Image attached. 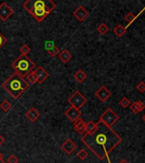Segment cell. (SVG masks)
I'll return each mask as SVG.
<instances>
[{"mask_svg": "<svg viewBox=\"0 0 145 163\" xmlns=\"http://www.w3.org/2000/svg\"><path fill=\"white\" fill-rule=\"evenodd\" d=\"M97 128L92 134H87L80 139V141L88 147L91 152L101 161L107 158L108 163V155L122 141L121 137L110 127L102 121L97 123Z\"/></svg>", "mask_w": 145, "mask_h": 163, "instance_id": "6da1fadb", "label": "cell"}, {"mask_svg": "<svg viewBox=\"0 0 145 163\" xmlns=\"http://www.w3.org/2000/svg\"><path fill=\"white\" fill-rule=\"evenodd\" d=\"M56 7L53 0H27L23 8L38 22H41Z\"/></svg>", "mask_w": 145, "mask_h": 163, "instance_id": "7a4b0ae2", "label": "cell"}, {"mask_svg": "<svg viewBox=\"0 0 145 163\" xmlns=\"http://www.w3.org/2000/svg\"><path fill=\"white\" fill-rule=\"evenodd\" d=\"M2 86L4 90L11 94L13 98L17 99L21 94L28 90L29 84L24 80L23 77L15 72L2 84Z\"/></svg>", "mask_w": 145, "mask_h": 163, "instance_id": "3957f363", "label": "cell"}, {"mask_svg": "<svg viewBox=\"0 0 145 163\" xmlns=\"http://www.w3.org/2000/svg\"><path fill=\"white\" fill-rule=\"evenodd\" d=\"M11 68L21 77H26L35 68V63L27 55H20L13 63Z\"/></svg>", "mask_w": 145, "mask_h": 163, "instance_id": "277c9868", "label": "cell"}, {"mask_svg": "<svg viewBox=\"0 0 145 163\" xmlns=\"http://www.w3.org/2000/svg\"><path fill=\"white\" fill-rule=\"evenodd\" d=\"M119 119H120L119 115L112 108H108L102 114L99 118V121L105 124L107 126L112 128V126L119 121Z\"/></svg>", "mask_w": 145, "mask_h": 163, "instance_id": "5b68a950", "label": "cell"}, {"mask_svg": "<svg viewBox=\"0 0 145 163\" xmlns=\"http://www.w3.org/2000/svg\"><path fill=\"white\" fill-rule=\"evenodd\" d=\"M68 103L71 106L76 108L78 109H80L83 107L85 104L87 103L86 97L83 96V94L81 93L79 90H76L74 93L72 94L71 97L68 99Z\"/></svg>", "mask_w": 145, "mask_h": 163, "instance_id": "8992f818", "label": "cell"}, {"mask_svg": "<svg viewBox=\"0 0 145 163\" xmlns=\"http://www.w3.org/2000/svg\"><path fill=\"white\" fill-rule=\"evenodd\" d=\"M14 13L13 9L7 4L2 3L0 4V19L3 21H6Z\"/></svg>", "mask_w": 145, "mask_h": 163, "instance_id": "52a82bcc", "label": "cell"}, {"mask_svg": "<svg viewBox=\"0 0 145 163\" xmlns=\"http://www.w3.org/2000/svg\"><path fill=\"white\" fill-rule=\"evenodd\" d=\"M65 115L67 116V118L70 120L72 122H74L76 120L80 118L81 116V112L80 109H78L76 108L70 106V107L66 110Z\"/></svg>", "mask_w": 145, "mask_h": 163, "instance_id": "ba28073f", "label": "cell"}, {"mask_svg": "<svg viewBox=\"0 0 145 163\" xmlns=\"http://www.w3.org/2000/svg\"><path fill=\"white\" fill-rule=\"evenodd\" d=\"M95 96L102 102H106V101L110 97L111 91L105 86H102L95 92Z\"/></svg>", "mask_w": 145, "mask_h": 163, "instance_id": "9c48e42d", "label": "cell"}, {"mask_svg": "<svg viewBox=\"0 0 145 163\" xmlns=\"http://www.w3.org/2000/svg\"><path fill=\"white\" fill-rule=\"evenodd\" d=\"M61 149L67 154V155H71L75 149H77V145L75 143L72 141V139H66L64 142L62 143L61 145Z\"/></svg>", "mask_w": 145, "mask_h": 163, "instance_id": "30bf717a", "label": "cell"}, {"mask_svg": "<svg viewBox=\"0 0 145 163\" xmlns=\"http://www.w3.org/2000/svg\"><path fill=\"white\" fill-rule=\"evenodd\" d=\"M73 16L76 18L79 21H83L86 20L88 15H89V12L83 7V6H79L75 11H73Z\"/></svg>", "mask_w": 145, "mask_h": 163, "instance_id": "8fae6325", "label": "cell"}, {"mask_svg": "<svg viewBox=\"0 0 145 163\" xmlns=\"http://www.w3.org/2000/svg\"><path fill=\"white\" fill-rule=\"evenodd\" d=\"M38 79V83L42 84L49 77V73L46 70L42 68V67H38L34 71H33Z\"/></svg>", "mask_w": 145, "mask_h": 163, "instance_id": "7c38bea8", "label": "cell"}, {"mask_svg": "<svg viewBox=\"0 0 145 163\" xmlns=\"http://www.w3.org/2000/svg\"><path fill=\"white\" fill-rule=\"evenodd\" d=\"M86 122L84 121L81 118H79L73 122V129L76 132H78L80 135H83L86 132Z\"/></svg>", "mask_w": 145, "mask_h": 163, "instance_id": "4fadbf2b", "label": "cell"}, {"mask_svg": "<svg viewBox=\"0 0 145 163\" xmlns=\"http://www.w3.org/2000/svg\"><path fill=\"white\" fill-rule=\"evenodd\" d=\"M46 51L51 57H55L56 56H58L60 50L56 46L54 45V43L52 41L46 42Z\"/></svg>", "mask_w": 145, "mask_h": 163, "instance_id": "5bb4252c", "label": "cell"}, {"mask_svg": "<svg viewBox=\"0 0 145 163\" xmlns=\"http://www.w3.org/2000/svg\"><path fill=\"white\" fill-rule=\"evenodd\" d=\"M40 116V113L35 108L32 107L26 112V117L32 122H35Z\"/></svg>", "mask_w": 145, "mask_h": 163, "instance_id": "9a60e30c", "label": "cell"}, {"mask_svg": "<svg viewBox=\"0 0 145 163\" xmlns=\"http://www.w3.org/2000/svg\"><path fill=\"white\" fill-rule=\"evenodd\" d=\"M129 107H130L131 112H133L134 114H138L144 109L145 104L143 102H140V101H136L134 103H132Z\"/></svg>", "mask_w": 145, "mask_h": 163, "instance_id": "2e32d148", "label": "cell"}, {"mask_svg": "<svg viewBox=\"0 0 145 163\" xmlns=\"http://www.w3.org/2000/svg\"><path fill=\"white\" fill-rule=\"evenodd\" d=\"M58 57L59 59L61 60L62 63H68L69 61L72 59V54H71L68 50L64 49V50H62V51H61L59 52Z\"/></svg>", "mask_w": 145, "mask_h": 163, "instance_id": "e0dca14e", "label": "cell"}, {"mask_svg": "<svg viewBox=\"0 0 145 163\" xmlns=\"http://www.w3.org/2000/svg\"><path fill=\"white\" fill-rule=\"evenodd\" d=\"M73 78L75 79V80H76L77 82L82 83V82H84L85 80H86L87 74L84 72L83 70L79 69L76 73L73 74Z\"/></svg>", "mask_w": 145, "mask_h": 163, "instance_id": "ac0fdd59", "label": "cell"}, {"mask_svg": "<svg viewBox=\"0 0 145 163\" xmlns=\"http://www.w3.org/2000/svg\"><path fill=\"white\" fill-rule=\"evenodd\" d=\"M114 34L116 35L119 38H122L125 33H126V28L123 27L122 25H117L115 28H114Z\"/></svg>", "mask_w": 145, "mask_h": 163, "instance_id": "d6986e66", "label": "cell"}, {"mask_svg": "<svg viewBox=\"0 0 145 163\" xmlns=\"http://www.w3.org/2000/svg\"><path fill=\"white\" fill-rule=\"evenodd\" d=\"M97 128V123H95L92 121H90L86 124V132L87 134H92Z\"/></svg>", "mask_w": 145, "mask_h": 163, "instance_id": "ffe728a7", "label": "cell"}, {"mask_svg": "<svg viewBox=\"0 0 145 163\" xmlns=\"http://www.w3.org/2000/svg\"><path fill=\"white\" fill-rule=\"evenodd\" d=\"M0 108H1V109H2L3 111L8 112L11 109L12 104H11L8 100H4L1 104H0Z\"/></svg>", "mask_w": 145, "mask_h": 163, "instance_id": "44dd1931", "label": "cell"}, {"mask_svg": "<svg viewBox=\"0 0 145 163\" xmlns=\"http://www.w3.org/2000/svg\"><path fill=\"white\" fill-rule=\"evenodd\" d=\"M97 32L102 35H104L107 33L108 32V27L107 25L105 24V23H101L98 27H97Z\"/></svg>", "mask_w": 145, "mask_h": 163, "instance_id": "7402d4cb", "label": "cell"}, {"mask_svg": "<svg viewBox=\"0 0 145 163\" xmlns=\"http://www.w3.org/2000/svg\"><path fill=\"white\" fill-rule=\"evenodd\" d=\"M77 156L78 158L80 160V161H85L88 157V152H87L86 149H80V151L77 154Z\"/></svg>", "mask_w": 145, "mask_h": 163, "instance_id": "603a6c76", "label": "cell"}, {"mask_svg": "<svg viewBox=\"0 0 145 163\" xmlns=\"http://www.w3.org/2000/svg\"><path fill=\"white\" fill-rule=\"evenodd\" d=\"M27 77H28V82H30L31 84L38 83V79H37V77H36V75H35L33 72H30L27 75Z\"/></svg>", "mask_w": 145, "mask_h": 163, "instance_id": "cb8c5ba5", "label": "cell"}, {"mask_svg": "<svg viewBox=\"0 0 145 163\" xmlns=\"http://www.w3.org/2000/svg\"><path fill=\"white\" fill-rule=\"evenodd\" d=\"M135 19H136V15H135L133 13H131V12H129V13L125 16V20L126 21V22H127L128 24L132 23V22L135 21Z\"/></svg>", "mask_w": 145, "mask_h": 163, "instance_id": "d4e9b609", "label": "cell"}, {"mask_svg": "<svg viewBox=\"0 0 145 163\" xmlns=\"http://www.w3.org/2000/svg\"><path fill=\"white\" fill-rule=\"evenodd\" d=\"M119 104H120V105H121V107L125 108L129 107V106L131 105V102H130V100L128 99L127 97H122V99L120 101V103H119Z\"/></svg>", "mask_w": 145, "mask_h": 163, "instance_id": "484cf974", "label": "cell"}, {"mask_svg": "<svg viewBox=\"0 0 145 163\" xmlns=\"http://www.w3.org/2000/svg\"><path fill=\"white\" fill-rule=\"evenodd\" d=\"M30 51H31V48L28 45H23L20 48V52L22 55H28Z\"/></svg>", "mask_w": 145, "mask_h": 163, "instance_id": "4316f807", "label": "cell"}, {"mask_svg": "<svg viewBox=\"0 0 145 163\" xmlns=\"http://www.w3.org/2000/svg\"><path fill=\"white\" fill-rule=\"evenodd\" d=\"M137 90L139 91V92H141V93H143L145 92V83L143 81H141V82H139V83L137 85Z\"/></svg>", "mask_w": 145, "mask_h": 163, "instance_id": "83f0119b", "label": "cell"}, {"mask_svg": "<svg viewBox=\"0 0 145 163\" xmlns=\"http://www.w3.org/2000/svg\"><path fill=\"white\" fill-rule=\"evenodd\" d=\"M18 161H19L18 157L16 156H15V155H11L7 159L8 163H18Z\"/></svg>", "mask_w": 145, "mask_h": 163, "instance_id": "f1b7e54d", "label": "cell"}, {"mask_svg": "<svg viewBox=\"0 0 145 163\" xmlns=\"http://www.w3.org/2000/svg\"><path fill=\"white\" fill-rule=\"evenodd\" d=\"M6 42H7V38H5L4 35L0 33V49L2 48L6 44Z\"/></svg>", "mask_w": 145, "mask_h": 163, "instance_id": "f546056e", "label": "cell"}, {"mask_svg": "<svg viewBox=\"0 0 145 163\" xmlns=\"http://www.w3.org/2000/svg\"><path fill=\"white\" fill-rule=\"evenodd\" d=\"M4 142H5V139H4V138L3 136L0 134V146L2 145Z\"/></svg>", "mask_w": 145, "mask_h": 163, "instance_id": "4dcf8cb0", "label": "cell"}, {"mask_svg": "<svg viewBox=\"0 0 145 163\" xmlns=\"http://www.w3.org/2000/svg\"><path fill=\"white\" fill-rule=\"evenodd\" d=\"M119 163H129V162H128L127 161H125V159H123V160H121V161H120V162H119Z\"/></svg>", "mask_w": 145, "mask_h": 163, "instance_id": "1f68e13d", "label": "cell"}, {"mask_svg": "<svg viewBox=\"0 0 145 163\" xmlns=\"http://www.w3.org/2000/svg\"><path fill=\"white\" fill-rule=\"evenodd\" d=\"M3 157H4V156H3V154L0 152V160H3Z\"/></svg>", "mask_w": 145, "mask_h": 163, "instance_id": "d6a6232c", "label": "cell"}, {"mask_svg": "<svg viewBox=\"0 0 145 163\" xmlns=\"http://www.w3.org/2000/svg\"><path fill=\"white\" fill-rule=\"evenodd\" d=\"M143 121L145 122V114H144V115H143Z\"/></svg>", "mask_w": 145, "mask_h": 163, "instance_id": "836d02e7", "label": "cell"}, {"mask_svg": "<svg viewBox=\"0 0 145 163\" xmlns=\"http://www.w3.org/2000/svg\"><path fill=\"white\" fill-rule=\"evenodd\" d=\"M0 163H5V161H4L3 160H0Z\"/></svg>", "mask_w": 145, "mask_h": 163, "instance_id": "e575fe53", "label": "cell"}]
</instances>
